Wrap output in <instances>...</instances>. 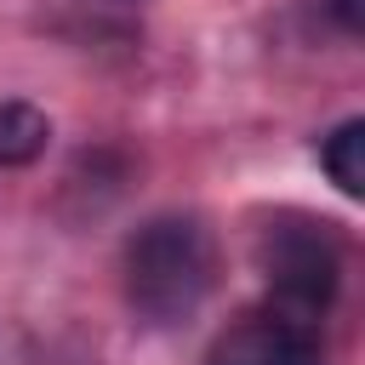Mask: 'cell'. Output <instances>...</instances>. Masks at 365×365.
I'll list each match as a JSON object with an SVG mask.
<instances>
[{"instance_id":"obj_6","label":"cell","mask_w":365,"mask_h":365,"mask_svg":"<svg viewBox=\"0 0 365 365\" xmlns=\"http://www.w3.org/2000/svg\"><path fill=\"white\" fill-rule=\"evenodd\" d=\"M325 11L336 17L342 34H365V0H325Z\"/></svg>"},{"instance_id":"obj_1","label":"cell","mask_w":365,"mask_h":365,"mask_svg":"<svg viewBox=\"0 0 365 365\" xmlns=\"http://www.w3.org/2000/svg\"><path fill=\"white\" fill-rule=\"evenodd\" d=\"M217 285V240L200 217H154L125 245V297L148 325H182Z\"/></svg>"},{"instance_id":"obj_3","label":"cell","mask_w":365,"mask_h":365,"mask_svg":"<svg viewBox=\"0 0 365 365\" xmlns=\"http://www.w3.org/2000/svg\"><path fill=\"white\" fill-rule=\"evenodd\" d=\"M205 365H325V336H319V319L262 308L228 325L211 342Z\"/></svg>"},{"instance_id":"obj_4","label":"cell","mask_w":365,"mask_h":365,"mask_svg":"<svg viewBox=\"0 0 365 365\" xmlns=\"http://www.w3.org/2000/svg\"><path fill=\"white\" fill-rule=\"evenodd\" d=\"M51 143V120L34 103H0V165H34Z\"/></svg>"},{"instance_id":"obj_2","label":"cell","mask_w":365,"mask_h":365,"mask_svg":"<svg viewBox=\"0 0 365 365\" xmlns=\"http://www.w3.org/2000/svg\"><path fill=\"white\" fill-rule=\"evenodd\" d=\"M262 274H268V308L319 319L342 285V240L331 234V222L279 217L262 228Z\"/></svg>"},{"instance_id":"obj_5","label":"cell","mask_w":365,"mask_h":365,"mask_svg":"<svg viewBox=\"0 0 365 365\" xmlns=\"http://www.w3.org/2000/svg\"><path fill=\"white\" fill-rule=\"evenodd\" d=\"M319 165L331 171V182L359 200L365 194V120H342L325 143H319Z\"/></svg>"}]
</instances>
